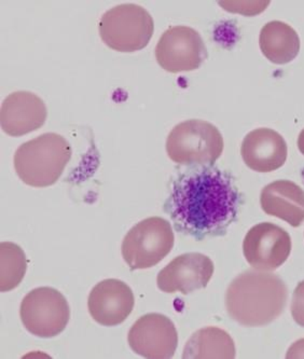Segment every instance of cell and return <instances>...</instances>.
<instances>
[{"mask_svg":"<svg viewBox=\"0 0 304 359\" xmlns=\"http://www.w3.org/2000/svg\"><path fill=\"white\" fill-rule=\"evenodd\" d=\"M242 203L231 174L213 165H195L174 180L164 210L178 232L203 241L226 236Z\"/></svg>","mask_w":304,"mask_h":359,"instance_id":"cell-1","label":"cell"},{"mask_svg":"<svg viewBox=\"0 0 304 359\" xmlns=\"http://www.w3.org/2000/svg\"><path fill=\"white\" fill-rule=\"evenodd\" d=\"M287 299V286L279 276L254 269L232 280L226 292V308L242 326L263 327L281 316Z\"/></svg>","mask_w":304,"mask_h":359,"instance_id":"cell-2","label":"cell"},{"mask_svg":"<svg viewBox=\"0 0 304 359\" xmlns=\"http://www.w3.org/2000/svg\"><path fill=\"white\" fill-rule=\"evenodd\" d=\"M69 142L57 133H46L24 142L15 154V170L24 184L45 188L55 184L71 159Z\"/></svg>","mask_w":304,"mask_h":359,"instance_id":"cell-3","label":"cell"},{"mask_svg":"<svg viewBox=\"0 0 304 359\" xmlns=\"http://www.w3.org/2000/svg\"><path fill=\"white\" fill-rule=\"evenodd\" d=\"M170 159L181 165H213L223 151V137L214 124L204 120H187L169 134Z\"/></svg>","mask_w":304,"mask_h":359,"instance_id":"cell-4","label":"cell"},{"mask_svg":"<svg viewBox=\"0 0 304 359\" xmlns=\"http://www.w3.org/2000/svg\"><path fill=\"white\" fill-rule=\"evenodd\" d=\"M99 31L102 40L115 51H139L151 40L155 22L145 8L122 4L102 15Z\"/></svg>","mask_w":304,"mask_h":359,"instance_id":"cell-5","label":"cell"},{"mask_svg":"<svg viewBox=\"0 0 304 359\" xmlns=\"http://www.w3.org/2000/svg\"><path fill=\"white\" fill-rule=\"evenodd\" d=\"M175 236L171 224L150 217L136 224L124 236L121 252L131 270L157 266L173 250Z\"/></svg>","mask_w":304,"mask_h":359,"instance_id":"cell-6","label":"cell"},{"mask_svg":"<svg viewBox=\"0 0 304 359\" xmlns=\"http://www.w3.org/2000/svg\"><path fill=\"white\" fill-rule=\"evenodd\" d=\"M20 315L27 332L38 338L49 339L65 330L71 318V309L59 290L39 287L24 297Z\"/></svg>","mask_w":304,"mask_h":359,"instance_id":"cell-7","label":"cell"},{"mask_svg":"<svg viewBox=\"0 0 304 359\" xmlns=\"http://www.w3.org/2000/svg\"><path fill=\"white\" fill-rule=\"evenodd\" d=\"M158 64L169 73L192 72L201 67L209 53L201 35L189 26H172L156 46Z\"/></svg>","mask_w":304,"mask_h":359,"instance_id":"cell-8","label":"cell"},{"mask_svg":"<svg viewBox=\"0 0 304 359\" xmlns=\"http://www.w3.org/2000/svg\"><path fill=\"white\" fill-rule=\"evenodd\" d=\"M290 252L291 238L288 232L270 222L256 224L244 238V256L256 270L271 272L279 269Z\"/></svg>","mask_w":304,"mask_h":359,"instance_id":"cell-9","label":"cell"},{"mask_svg":"<svg viewBox=\"0 0 304 359\" xmlns=\"http://www.w3.org/2000/svg\"><path fill=\"white\" fill-rule=\"evenodd\" d=\"M127 341L137 355L150 359H167L177 350L178 334L167 316L150 313L136 320L130 329Z\"/></svg>","mask_w":304,"mask_h":359,"instance_id":"cell-10","label":"cell"},{"mask_svg":"<svg viewBox=\"0 0 304 359\" xmlns=\"http://www.w3.org/2000/svg\"><path fill=\"white\" fill-rule=\"evenodd\" d=\"M214 270V262L205 255L200 252L181 255L160 271L158 287L167 294H189L204 290L212 280Z\"/></svg>","mask_w":304,"mask_h":359,"instance_id":"cell-11","label":"cell"},{"mask_svg":"<svg viewBox=\"0 0 304 359\" xmlns=\"http://www.w3.org/2000/svg\"><path fill=\"white\" fill-rule=\"evenodd\" d=\"M135 304L131 287L115 278L102 280L94 286L88 301L90 315L106 327L122 324L129 318Z\"/></svg>","mask_w":304,"mask_h":359,"instance_id":"cell-12","label":"cell"},{"mask_svg":"<svg viewBox=\"0 0 304 359\" xmlns=\"http://www.w3.org/2000/svg\"><path fill=\"white\" fill-rule=\"evenodd\" d=\"M48 117L47 106L32 92L18 91L4 100L0 111L1 128L12 137L37 131Z\"/></svg>","mask_w":304,"mask_h":359,"instance_id":"cell-13","label":"cell"},{"mask_svg":"<svg viewBox=\"0 0 304 359\" xmlns=\"http://www.w3.org/2000/svg\"><path fill=\"white\" fill-rule=\"evenodd\" d=\"M244 163L259 173L279 170L287 160L288 148L281 134L272 128H256L242 142Z\"/></svg>","mask_w":304,"mask_h":359,"instance_id":"cell-14","label":"cell"},{"mask_svg":"<svg viewBox=\"0 0 304 359\" xmlns=\"http://www.w3.org/2000/svg\"><path fill=\"white\" fill-rule=\"evenodd\" d=\"M260 204L265 214L291 226L297 228L304 222V190L290 180H276L265 186Z\"/></svg>","mask_w":304,"mask_h":359,"instance_id":"cell-15","label":"cell"},{"mask_svg":"<svg viewBox=\"0 0 304 359\" xmlns=\"http://www.w3.org/2000/svg\"><path fill=\"white\" fill-rule=\"evenodd\" d=\"M262 54L277 65L293 62L300 51V38L291 26L281 21H272L262 27L259 35Z\"/></svg>","mask_w":304,"mask_h":359,"instance_id":"cell-16","label":"cell"},{"mask_svg":"<svg viewBox=\"0 0 304 359\" xmlns=\"http://www.w3.org/2000/svg\"><path fill=\"white\" fill-rule=\"evenodd\" d=\"M235 354V344L227 332L218 327H205L192 334L186 343L181 357L186 359H232Z\"/></svg>","mask_w":304,"mask_h":359,"instance_id":"cell-17","label":"cell"},{"mask_svg":"<svg viewBox=\"0 0 304 359\" xmlns=\"http://www.w3.org/2000/svg\"><path fill=\"white\" fill-rule=\"evenodd\" d=\"M0 292H10L23 280L27 271V260L19 245L4 242L0 245Z\"/></svg>","mask_w":304,"mask_h":359,"instance_id":"cell-18","label":"cell"},{"mask_svg":"<svg viewBox=\"0 0 304 359\" xmlns=\"http://www.w3.org/2000/svg\"><path fill=\"white\" fill-rule=\"evenodd\" d=\"M291 315L299 326L304 327V280L298 284L291 301Z\"/></svg>","mask_w":304,"mask_h":359,"instance_id":"cell-19","label":"cell"},{"mask_svg":"<svg viewBox=\"0 0 304 359\" xmlns=\"http://www.w3.org/2000/svg\"><path fill=\"white\" fill-rule=\"evenodd\" d=\"M286 358H304V339L297 341L290 346Z\"/></svg>","mask_w":304,"mask_h":359,"instance_id":"cell-20","label":"cell"},{"mask_svg":"<svg viewBox=\"0 0 304 359\" xmlns=\"http://www.w3.org/2000/svg\"><path fill=\"white\" fill-rule=\"evenodd\" d=\"M298 148H299L300 152L304 156V128L300 133L299 137H298Z\"/></svg>","mask_w":304,"mask_h":359,"instance_id":"cell-21","label":"cell"}]
</instances>
